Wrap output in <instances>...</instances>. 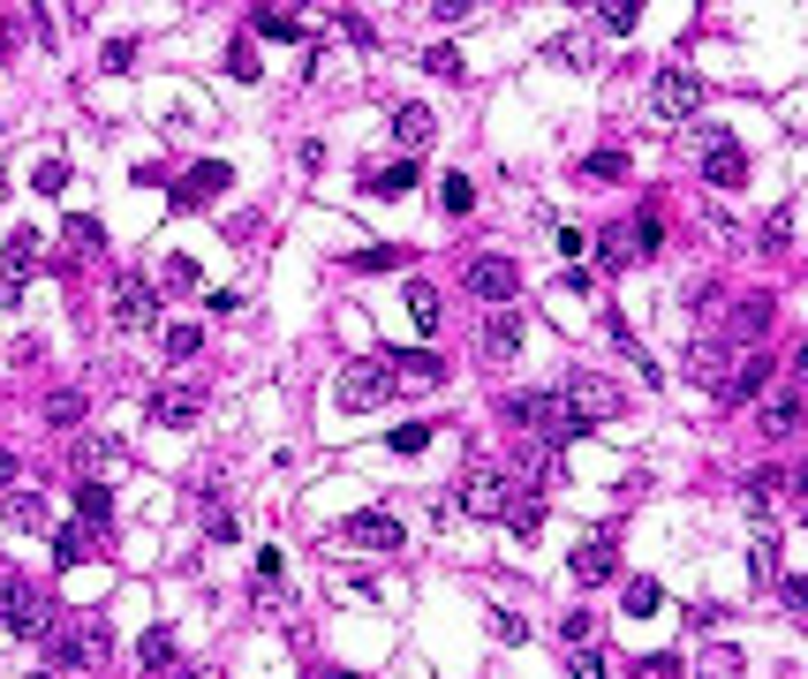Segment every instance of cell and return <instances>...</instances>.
Masks as SVG:
<instances>
[{"label": "cell", "mask_w": 808, "mask_h": 679, "mask_svg": "<svg viewBox=\"0 0 808 679\" xmlns=\"http://www.w3.org/2000/svg\"><path fill=\"white\" fill-rule=\"evenodd\" d=\"M764 385H770V363H764V355H748V363H733V370L718 378V400H725V408H740V400H756Z\"/></svg>", "instance_id": "16"}, {"label": "cell", "mask_w": 808, "mask_h": 679, "mask_svg": "<svg viewBox=\"0 0 808 679\" xmlns=\"http://www.w3.org/2000/svg\"><path fill=\"white\" fill-rule=\"evenodd\" d=\"M778 491H786V476H778V468H756V476H748V506H756V513H764Z\"/></svg>", "instance_id": "37"}, {"label": "cell", "mask_w": 808, "mask_h": 679, "mask_svg": "<svg viewBox=\"0 0 808 679\" xmlns=\"http://www.w3.org/2000/svg\"><path fill=\"white\" fill-rule=\"evenodd\" d=\"M348 544H363V552H401V521L379 506H363V513H348V529H341Z\"/></svg>", "instance_id": "14"}, {"label": "cell", "mask_w": 808, "mask_h": 679, "mask_svg": "<svg viewBox=\"0 0 808 679\" xmlns=\"http://www.w3.org/2000/svg\"><path fill=\"white\" fill-rule=\"evenodd\" d=\"M152 317H159V288H152L144 272H122V280H114V325L136 333V325H152Z\"/></svg>", "instance_id": "12"}, {"label": "cell", "mask_w": 808, "mask_h": 679, "mask_svg": "<svg viewBox=\"0 0 808 679\" xmlns=\"http://www.w3.org/2000/svg\"><path fill=\"white\" fill-rule=\"evenodd\" d=\"M491 635H499V641H521V635H529V627H521L514 612H491Z\"/></svg>", "instance_id": "51"}, {"label": "cell", "mask_w": 808, "mask_h": 679, "mask_svg": "<svg viewBox=\"0 0 808 679\" xmlns=\"http://www.w3.org/2000/svg\"><path fill=\"white\" fill-rule=\"evenodd\" d=\"M227 76L257 84V45H250V39H235V45H227Z\"/></svg>", "instance_id": "39"}, {"label": "cell", "mask_w": 808, "mask_h": 679, "mask_svg": "<svg viewBox=\"0 0 808 679\" xmlns=\"http://www.w3.org/2000/svg\"><path fill=\"white\" fill-rule=\"evenodd\" d=\"M61 242H69V250H91V257H99V250H106V227H99L91 212H69V219H61Z\"/></svg>", "instance_id": "22"}, {"label": "cell", "mask_w": 808, "mask_h": 679, "mask_svg": "<svg viewBox=\"0 0 808 679\" xmlns=\"http://www.w3.org/2000/svg\"><path fill=\"white\" fill-rule=\"evenodd\" d=\"M718 679H725V672H718Z\"/></svg>", "instance_id": "54"}, {"label": "cell", "mask_w": 808, "mask_h": 679, "mask_svg": "<svg viewBox=\"0 0 808 679\" xmlns=\"http://www.w3.org/2000/svg\"><path fill=\"white\" fill-rule=\"evenodd\" d=\"M687 370H695L703 385H718L725 378V347L718 340H695V347H687Z\"/></svg>", "instance_id": "28"}, {"label": "cell", "mask_w": 808, "mask_h": 679, "mask_svg": "<svg viewBox=\"0 0 808 679\" xmlns=\"http://www.w3.org/2000/svg\"><path fill=\"white\" fill-rule=\"evenodd\" d=\"M484 355H491V363H514V355H521V310H514V302H499V310L484 317Z\"/></svg>", "instance_id": "15"}, {"label": "cell", "mask_w": 808, "mask_h": 679, "mask_svg": "<svg viewBox=\"0 0 808 679\" xmlns=\"http://www.w3.org/2000/svg\"><path fill=\"white\" fill-rule=\"evenodd\" d=\"M507 506H514V476H499V468H468L462 513H476V521H507Z\"/></svg>", "instance_id": "8"}, {"label": "cell", "mask_w": 808, "mask_h": 679, "mask_svg": "<svg viewBox=\"0 0 808 679\" xmlns=\"http://www.w3.org/2000/svg\"><path fill=\"white\" fill-rule=\"evenodd\" d=\"M348 264H363V272H385V264H401V250H355Z\"/></svg>", "instance_id": "48"}, {"label": "cell", "mask_w": 808, "mask_h": 679, "mask_svg": "<svg viewBox=\"0 0 808 679\" xmlns=\"http://www.w3.org/2000/svg\"><path fill=\"white\" fill-rule=\"evenodd\" d=\"M385 370H393V393H431L446 378V363L424 355V347H385Z\"/></svg>", "instance_id": "11"}, {"label": "cell", "mask_w": 808, "mask_h": 679, "mask_svg": "<svg viewBox=\"0 0 808 679\" xmlns=\"http://www.w3.org/2000/svg\"><path fill=\"white\" fill-rule=\"evenodd\" d=\"M635 0H604V8H597V23H604V31H635Z\"/></svg>", "instance_id": "40"}, {"label": "cell", "mask_w": 808, "mask_h": 679, "mask_svg": "<svg viewBox=\"0 0 808 679\" xmlns=\"http://www.w3.org/2000/svg\"><path fill=\"white\" fill-rule=\"evenodd\" d=\"M590 635H597V619H590V612H567V619H559V641H574V649H590Z\"/></svg>", "instance_id": "43"}, {"label": "cell", "mask_w": 808, "mask_h": 679, "mask_svg": "<svg viewBox=\"0 0 808 679\" xmlns=\"http://www.w3.org/2000/svg\"><path fill=\"white\" fill-rule=\"evenodd\" d=\"M128 61H136V39H114V45H106V69H114V76H122Z\"/></svg>", "instance_id": "50"}, {"label": "cell", "mask_w": 808, "mask_h": 679, "mask_svg": "<svg viewBox=\"0 0 808 679\" xmlns=\"http://www.w3.org/2000/svg\"><path fill=\"white\" fill-rule=\"evenodd\" d=\"M333 15H341V31H348V39H355V45H371V39H379V31L363 23V8H333Z\"/></svg>", "instance_id": "47"}, {"label": "cell", "mask_w": 808, "mask_h": 679, "mask_svg": "<svg viewBox=\"0 0 808 679\" xmlns=\"http://www.w3.org/2000/svg\"><path fill=\"white\" fill-rule=\"evenodd\" d=\"M159 347H167V363H189V355L205 347V325H189V317H182V325H167V333H159Z\"/></svg>", "instance_id": "27"}, {"label": "cell", "mask_w": 808, "mask_h": 679, "mask_svg": "<svg viewBox=\"0 0 808 679\" xmlns=\"http://www.w3.org/2000/svg\"><path fill=\"white\" fill-rule=\"evenodd\" d=\"M333 400H341V408H355V416H363V408H385V400H393V370H385V355L348 363L341 385H333Z\"/></svg>", "instance_id": "4"}, {"label": "cell", "mask_w": 808, "mask_h": 679, "mask_svg": "<svg viewBox=\"0 0 808 679\" xmlns=\"http://www.w3.org/2000/svg\"><path fill=\"white\" fill-rule=\"evenodd\" d=\"M620 174H628V152H620V144L590 152V181H620Z\"/></svg>", "instance_id": "38"}, {"label": "cell", "mask_w": 808, "mask_h": 679, "mask_svg": "<svg viewBox=\"0 0 808 679\" xmlns=\"http://www.w3.org/2000/svg\"><path fill=\"white\" fill-rule=\"evenodd\" d=\"M431 106H416V98H408V106H393V136H401V144H408V152H424L431 144Z\"/></svg>", "instance_id": "18"}, {"label": "cell", "mask_w": 808, "mask_h": 679, "mask_svg": "<svg viewBox=\"0 0 808 679\" xmlns=\"http://www.w3.org/2000/svg\"><path fill=\"white\" fill-rule=\"evenodd\" d=\"M363 189H371V197H401V189H416V167H408V159H401V167H379Z\"/></svg>", "instance_id": "35"}, {"label": "cell", "mask_w": 808, "mask_h": 679, "mask_svg": "<svg viewBox=\"0 0 808 679\" xmlns=\"http://www.w3.org/2000/svg\"><path fill=\"white\" fill-rule=\"evenodd\" d=\"M45 641H53V672H99L106 657H114V635H106V619H53L45 627Z\"/></svg>", "instance_id": "2"}, {"label": "cell", "mask_w": 808, "mask_h": 679, "mask_svg": "<svg viewBox=\"0 0 808 679\" xmlns=\"http://www.w3.org/2000/svg\"><path fill=\"white\" fill-rule=\"evenodd\" d=\"M438 205H446V219H468V212H476V189H468V174H446V181H438Z\"/></svg>", "instance_id": "29"}, {"label": "cell", "mask_w": 808, "mask_h": 679, "mask_svg": "<svg viewBox=\"0 0 808 679\" xmlns=\"http://www.w3.org/2000/svg\"><path fill=\"white\" fill-rule=\"evenodd\" d=\"M424 69H431V76H446V84H462V76H468V69H462V53H454V45H438V53H431Z\"/></svg>", "instance_id": "46"}, {"label": "cell", "mask_w": 808, "mask_h": 679, "mask_svg": "<svg viewBox=\"0 0 808 679\" xmlns=\"http://www.w3.org/2000/svg\"><path fill=\"white\" fill-rule=\"evenodd\" d=\"M0 627H8V635H45V627H53V604H45L39 582L0 574Z\"/></svg>", "instance_id": "3"}, {"label": "cell", "mask_w": 808, "mask_h": 679, "mask_svg": "<svg viewBox=\"0 0 808 679\" xmlns=\"http://www.w3.org/2000/svg\"><path fill=\"white\" fill-rule=\"evenodd\" d=\"M462 288L499 310V302H514V288H521V264H514L507 250H476V257H468V272H462Z\"/></svg>", "instance_id": "6"}, {"label": "cell", "mask_w": 808, "mask_h": 679, "mask_svg": "<svg viewBox=\"0 0 808 679\" xmlns=\"http://www.w3.org/2000/svg\"><path fill=\"white\" fill-rule=\"evenodd\" d=\"M703 181L711 189H748V144H733V128H703Z\"/></svg>", "instance_id": "7"}, {"label": "cell", "mask_w": 808, "mask_h": 679, "mask_svg": "<svg viewBox=\"0 0 808 679\" xmlns=\"http://www.w3.org/2000/svg\"><path fill=\"white\" fill-rule=\"evenodd\" d=\"M0 491H15V453L0 446Z\"/></svg>", "instance_id": "52"}, {"label": "cell", "mask_w": 808, "mask_h": 679, "mask_svg": "<svg viewBox=\"0 0 808 679\" xmlns=\"http://www.w3.org/2000/svg\"><path fill=\"white\" fill-rule=\"evenodd\" d=\"M514 536H537V529H545V506H537V491H514Z\"/></svg>", "instance_id": "36"}, {"label": "cell", "mask_w": 808, "mask_h": 679, "mask_svg": "<svg viewBox=\"0 0 808 679\" xmlns=\"http://www.w3.org/2000/svg\"><path fill=\"white\" fill-rule=\"evenodd\" d=\"M574 679H612V672H604V657H597V649H574Z\"/></svg>", "instance_id": "49"}, {"label": "cell", "mask_w": 808, "mask_h": 679, "mask_svg": "<svg viewBox=\"0 0 808 679\" xmlns=\"http://www.w3.org/2000/svg\"><path fill=\"white\" fill-rule=\"evenodd\" d=\"M45 424H53V430H76V424H84V393H76V385L45 393Z\"/></svg>", "instance_id": "24"}, {"label": "cell", "mask_w": 808, "mask_h": 679, "mask_svg": "<svg viewBox=\"0 0 808 679\" xmlns=\"http://www.w3.org/2000/svg\"><path fill=\"white\" fill-rule=\"evenodd\" d=\"M770 310H778L770 295H748V302H733V340H764V333H770Z\"/></svg>", "instance_id": "19"}, {"label": "cell", "mask_w": 808, "mask_h": 679, "mask_svg": "<svg viewBox=\"0 0 808 679\" xmlns=\"http://www.w3.org/2000/svg\"><path fill=\"white\" fill-rule=\"evenodd\" d=\"M628 612H635V619H650V612H657V582H650V574H635V582H628Z\"/></svg>", "instance_id": "41"}, {"label": "cell", "mask_w": 808, "mask_h": 679, "mask_svg": "<svg viewBox=\"0 0 808 679\" xmlns=\"http://www.w3.org/2000/svg\"><path fill=\"white\" fill-rule=\"evenodd\" d=\"M764 250H770V257L794 250V205H770V219H764Z\"/></svg>", "instance_id": "30"}, {"label": "cell", "mask_w": 808, "mask_h": 679, "mask_svg": "<svg viewBox=\"0 0 808 679\" xmlns=\"http://www.w3.org/2000/svg\"><path fill=\"white\" fill-rule=\"evenodd\" d=\"M431 438H438L431 424H401V430H393V453H424Z\"/></svg>", "instance_id": "44"}, {"label": "cell", "mask_w": 808, "mask_h": 679, "mask_svg": "<svg viewBox=\"0 0 808 679\" xmlns=\"http://www.w3.org/2000/svg\"><path fill=\"white\" fill-rule=\"evenodd\" d=\"M794 424H801V385H786V393L764 408V430H770V438H786Z\"/></svg>", "instance_id": "25"}, {"label": "cell", "mask_w": 808, "mask_h": 679, "mask_svg": "<svg viewBox=\"0 0 808 679\" xmlns=\"http://www.w3.org/2000/svg\"><path fill=\"white\" fill-rule=\"evenodd\" d=\"M650 106H657L665 122H695V106H703V84H695L687 69H657V84H650Z\"/></svg>", "instance_id": "9"}, {"label": "cell", "mask_w": 808, "mask_h": 679, "mask_svg": "<svg viewBox=\"0 0 808 679\" xmlns=\"http://www.w3.org/2000/svg\"><path fill=\"white\" fill-rule=\"evenodd\" d=\"M250 39L296 45V39H302V15H296V8H250Z\"/></svg>", "instance_id": "17"}, {"label": "cell", "mask_w": 808, "mask_h": 679, "mask_svg": "<svg viewBox=\"0 0 808 679\" xmlns=\"http://www.w3.org/2000/svg\"><path fill=\"white\" fill-rule=\"evenodd\" d=\"M144 416L159 430H189V424H205V378H174L159 385L152 400H144Z\"/></svg>", "instance_id": "5"}, {"label": "cell", "mask_w": 808, "mask_h": 679, "mask_svg": "<svg viewBox=\"0 0 808 679\" xmlns=\"http://www.w3.org/2000/svg\"><path fill=\"white\" fill-rule=\"evenodd\" d=\"M69 461H76V483H106V476H122V468H128V446H122V438H76Z\"/></svg>", "instance_id": "13"}, {"label": "cell", "mask_w": 808, "mask_h": 679, "mask_svg": "<svg viewBox=\"0 0 808 679\" xmlns=\"http://www.w3.org/2000/svg\"><path fill=\"white\" fill-rule=\"evenodd\" d=\"M408 317H416L424 333H438V325H446V317H438V288H431V280H408Z\"/></svg>", "instance_id": "26"}, {"label": "cell", "mask_w": 808, "mask_h": 679, "mask_svg": "<svg viewBox=\"0 0 808 679\" xmlns=\"http://www.w3.org/2000/svg\"><path fill=\"white\" fill-rule=\"evenodd\" d=\"M0 521H8V529H45V499L39 491H8V499H0Z\"/></svg>", "instance_id": "21"}, {"label": "cell", "mask_w": 808, "mask_h": 679, "mask_svg": "<svg viewBox=\"0 0 808 679\" xmlns=\"http://www.w3.org/2000/svg\"><path fill=\"white\" fill-rule=\"evenodd\" d=\"M612 566H620V552H612V536H590V544L574 552V574H582V582H612Z\"/></svg>", "instance_id": "20"}, {"label": "cell", "mask_w": 808, "mask_h": 679, "mask_svg": "<svg viewBox=\"0 0 808 679\" xmlns=\"http://www.w3.org/2000/svg\"><path fill=\"white\" fill-rule=\"evenodd\" d=\"M552 408H559V446H567V438H582V430L612 424L628 400H620V385H604V378H567L552 393Z\"/></svg>", "instance_id": "1"}, {"label": "cell", "mask_w": 808, "mask_h": 679, "mask_svg": "<svg viewBox=\"0 0 808 679\" xmlns=\"http://www.w3.org/2000/svg\"><path fill=\"white\" fill-rule=\"evenodd\" d=\"M23 288H31V272H23V264H8V257H0V310H8V302H23Z\"/></svg>", "instance_id": "42"}, {"label": "cell", "mask_w": 808, "mask_h": 679, "mask_svg": "<svg viewBox=\"0 0 808 679\" xmlns=\"http://www.w3.org/2000/svg\"><path fill=\"white\" fill-rule=\"evenodd\" d=\"M197 521H205V536H213V544H227V536H235V513L219 506V491H205V499H197Z\"/></svg>", "instance_id": "32"}, {"label": "cell", "mask_w": 808, "mask_h": 679, "mask_svg": "<svg viewBox=\"0 0 808 679\" xmlns=\"http://www.w3.org/2000/svg\"><path fill=\"white\" fill-rule=\"evenodd\" d=\"M31 189H39V197H53V189H69V159H45V167L31 174Z\"/></svg>", "instance_id": "45"}, {"label": "cell", "mask_w": 808, "mask_h": 679, "mask_svg": "<svg viewBox=\"0 0 808 679\" xmlns=\"http://www.w3.org/2000/svg\"><path fill=\"white\" fill-rule=\"evenodd\" d=\"M76 513H84L91 529H106V513H114V491H106V483H76Z\"/></svg>", "instance_id": "31"}, {"label": "cell", "mask_w": 808, "mask_h": 679, "mask_svg": "<svg viewBox=\"0 0 808 679\" xmlns=\"http://www.w3.org/2000/svg\"><path fill=\"white\" fill-rule=\"evenodd\" d=\"M84 552H91V521H76V529L53 536V558H61V566H84Z\"/></svg>", "instance_id": "34"}, {"label": "cell", "mask_w": 808, "mask_h": 679, "mask_svg": "<svg viewBox=\"0 0 808 679\" xmlns=\"http://www.w3.org/2000/svg\"><path fill=\"white\" fill-rule=\"evenodd\" d=\"M597 264H604V272L635 264V250H628V227H604V234H597Z\"/></svg>", "instance_id": "33"}, {"label": "cell", "mask_w": 808, "mask_h": 679, "mask_svg": "<svg viewBox=\"0 0 808 679\" xmlns=\"http://www.w3.org/2000/svg\"><path fill=\"white\" fill-rule=\"evenodd\" d=\"M39 679H69V672H53V665H45V672H39Z\"/></svg>", "instance_id": "53"}, {"label": "cell", "mask_w": 808, "mask_h": 679, "mask_svg": "<svg viewBox=\"0 0 808 679\" xmlns=\"http://www.w3.org/2000/svg\"><path fill=\"white\" fill-rule=\"evenodd\" d=\"M136 665H144V672H174V635H167V627H144V641H136Z\"/></svg>", "instance_id": "23"}, {"label": "cell", "mask_w": 808, "mask_h": 679, "mask_svg": "<svg viewBox=\"0 0 808 679\" xmlns=\"http://www.w3.org/2000/svg\"><path fill=\"white\" fill-rule=\"evenodd\" d=\"M227 181H235V167H227V159H205V167H189L182 181H174V212H205V205H213Z\"/></svg>", "instance_id": "10"}]
</instances>
